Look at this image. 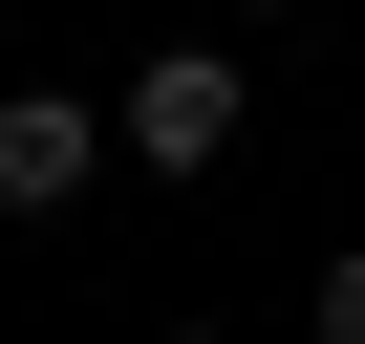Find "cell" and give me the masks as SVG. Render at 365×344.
I'll return each instance as SVG.
<instances>
[{"mask_svg": "<svg viewBox=\"0 0 365 344\" xmlns=\"http://www.w3.org/2000/svg\"><path fill=\"white\" fill-rule=\"evenodd\" d=\"M172 344H237V323H172Z\"/></svg>", "mask_w": 365, "mask_h": 344, "instance_id": "4", "label": "cell"}, {"mask_svg": "<svg viewBox=\"0 0 365 344\" xmlns=\"http://www.w3.org/2000/svg\"><path fill=\"white\" fill-rule=\"evenodd\" d=\"M237 129H258V86H237V44H150V65L108 86V151H129V172H215Z\"/></svg>", "mask_w": 365, "mask_h": 344, "instance_id": "1", "label": "cell"}, {"mask_svg": "<svg viewBox=\"0 0 365 344\" xmlns=\"http://www.w3.org/2000/svg\"><path fill=\"white\" fill-rule=\"evenodd\" d=\"M86 172H108V108L86 86H0V216H65Z\"/></svg>", "mask_w": 365, "mask_h": 344, "instance_id": "2", "label": "cell"}, {"mask_svg": "<svg viewBox=\"0 0 365 344\" xmlns=\"http://www.w3.org/2000/svg\"><path fill=\"white\" fill-rule=\"evenodd\" d=\"M301 323H322V344H365V237L322 258V301H301Z\"/></svg>", "mask_w": 365, "mask_h": 344, "instance_id": "3", "label": "cell"}]
</instances>
